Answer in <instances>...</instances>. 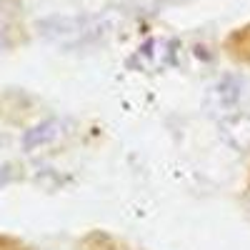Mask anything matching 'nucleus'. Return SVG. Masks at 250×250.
Here are the masks:
<instances>
[{
  "mask_svg": "<svg viewBox=\"0 0 250 250\" xmlns=\"http://www.w3.org/2000/svg\"><path fill=\"white\" fill-rule=\"evenodd\" d=\"M223 50L233 62L250 68V23L230 30V35L223 40Z\"/></svg>",
  "mask_w": 250,
  "mask_h": 250,
  "instance_id": "f257e3e1",
  "label": "nucleus"
},
{
  "mask_svg": "<svg viewBox=\"0 0 250 250\" xmlns=\"http://www.w3.org/2000/svg\"><path fill=\"white\" fill-rule=\"evenodd\" d=\"M78 250H135L133 245H128L125 240L105 233V230H93L80 240Z\"/></svg>",
  "mask_w": 250,
  "mask_h": 250,
  "instance_id": "f03ea898",
  "label": "nucleus"
},
{
  "mask_svg": "<svg viewBox=\"0 0 250 250\" xmlns=\"http://www.w3.org/2000/svg\"><path fill=\"white\" fill-rule=\"evenodd\" d=\"M248 203H250V173H248Z\"/></svg>",
  "mask_w": 250,
  "mask_h": 250,
  "instance_id": "7ed1b4c3",
  "label": "nucleus"
}]
</instances>
